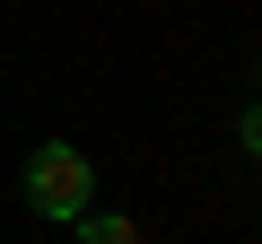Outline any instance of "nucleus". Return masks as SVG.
Here are the masks:
<instances>
[{"label": "nucleus", "mask_w": 262, "mask_h": 244, "mask_svg": "<svg viewBox=\"0 0 262 244\" xmlns=\"http://www.w3.org/2000/svg\"><path fill=\"white\" fill-rule=\"evenodd\" d=\"M236 140H245V157H262V96L245 105V122H236Z\"/></svg>", "instance_id": "obj_3"}, {"label": "nucleus", "mask_w": 262, "mask_h": 244, "mask_svg": "<svg viewBox=\"0 0 262 244\" xmlns=\"http://www.w3.org/2000/svg\"><path fill=\"white\" fill-rule=\"evenodd\" d=\"M18 192H27V209H35V218L79 227V218L96 209V166H88L70 140H44V149L27 157V175H18Z\"/></svg>", "instance_id": "obj_1"}, {"label": "nucleus", "mask_w": 262, "mask_h": 244, "mask_svg": "<svg viewBox=\"0 0 262 244\" xmlns=\"http://www.w3.org/2000/svg\"><path fill=\"white\" fill-rule=\"evenodd\" d=\"M79 244H140V227H131L122 209H88L79 218Z\"/></svg>", "instance_id": "obj_2"}]
</instances>
